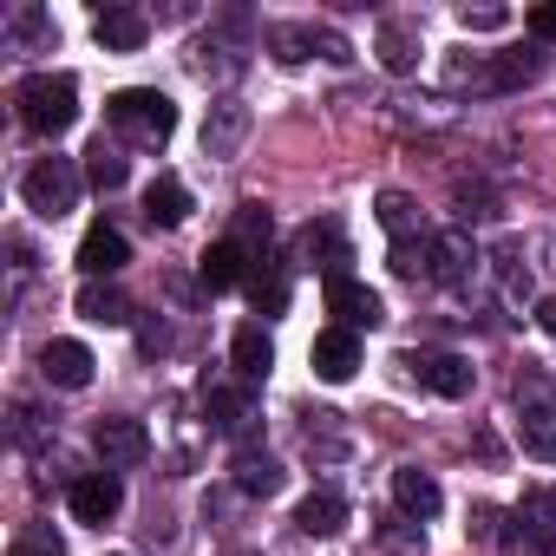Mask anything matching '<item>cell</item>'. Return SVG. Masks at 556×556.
<instances>
[{"label":"cell","mask_w":556,"mask_h":556,"mask_svg":"<svg viewBox=\"0 0 556 556\" xmlns=\"http://www.w3.org/2000/svg\"><path fill=\"white\" fill-rule=\"evenodd\" d=\"M14 105H21V125L27 131L60 138V131L79 125V79L73 73H34V79H21Z\"/></svg>","instance_id":"obj_1"},{"label":"cell","mask_w":556,"mask_h":556,"mask_svg":"<svg viewBox=\"0 0 556 556\" xmlns=\"http://www.w3.org/2000/svg\"><path fill=\"white\" fill-rule=\"evenodd\" d=\"M105 118H112V131H125L131 144H170V131H177V105H170L157 86H125V92H112V99H105Z\"/></svg>","instance_id":"obj_2"},{"label":"cell","mask_w":556,"mask_h":556,"mask_svg":"<svg viewBox=\"0 0 556 556\" xmlns=\"http://www.w3.org/2000/svg\"><path fill=\"white\" fill-rule=\"evenodd\" d=\"M504 556H556V491H523V504L497 523Z\"/></svg>","instance_id":"obj_3"},{"label":"cell","mask_w":556,"mask_h":556,"mask_svg":"<svg viewBox=\"0 0 556 556\" xmlns=\"http://www.w3.org/2000/svg\"><path fill=\"white\" fill-rule=\"evenodd\" d=\"M79 164L73 157H40L27 177H21V197H27V210L34 216H47V223H60L66 210H79Z\"/></svg>","instance_id":"obj_4"},{"label":"cell","mask_w":556,"mask_h":556,"mask_svg":"<svg viewBox=\"0 0 556 556\" xmlns=\"http://www.w3.org/2000/svg\"><path fill=\"white\" fill-rule=\"evenodd\" d=\"M92 445H99L105 471H131V465L151 458V432H144L138 419H125V413H105V419L92 426Z\"/></svg>","instance_id":"obj_5"},{"label":"cell","mask_w":556,"mask_h":556,"mask_svg":"<svg viewBox=\"0 0 556 556\" xmlns=\"http://www.w3.org/2000/svg\"><path fill=\"white\" fill-rule=\"evenodd\" d=\"M478 242L465 236V229H445V236H432V282L439 289H452V295H465L471 289V275H478Z\"/></svg>","instance_id":"obj_6"},{"label":"cell","mask_w":556,"mask_h":556,"mask_svg":"<svg viewBox=\"0 0 556 556\" xmlns=\"http://www.w3.org/2000/svg\"><path fill=\"white\" fill-rule=\"evenodd\" d=\"M118 510H125V484H118V471H86V478H73V517H79V523L105 530Z\"/></svg>","instance_id":"obj_7"},{"label":"cell","mask_w":556,"mask_h":556,"mask_svg":"<svg viewBox=\"0 0 556 556\" xmlns=\"http://www.w3.org/2000/svg\"><path fill=\"white\" fill-rule=\"evenodd\" d=\"M302 262H315L321 275H328V282H341V275H348V262H354V249H348V236H341V223L334 216H315L308 229H302Z\"/></svg>","instance_id":"obj_8"},{"label":"cell","mask_w":556,"mask_h":556,"mask_svg":"<svg viewBox=\"0 0 556 556\" xmlns=\"http://www.w3.org/2000/svg\"><path fill=\"white\" fill-rule=\"evenodd\" d=\"M242 138H249V105H242V99H216L210 118H203V157L229 164V157L242 151Z\"/></svg>","instance_id":"obj_9"},{"label":"cell","mask_w":556,"mask_h":556,"mask_svg":"<svg viewBox=\"0 0 556 556\" xmlns=\"http://www.w3.org/2000/svg\"><path fill=\"white\" fill-rule=\"evenodd\" d=\"M308 367H315L328 387H348L354 367H361V341H354V328H321L315 348H308Z\"/></svg>","instance_id":"obj_10"},{"label":"cell","mask_w":556,"mask_h":556,"mask_svg":"<svg viewBox=\"0 0 556 556\" xmlns=\"http://www.w3.org/2000/svg\"><path fill=\"white\" fill-rule=\"evenodd\" d=\"M400 367H413V374H419V387H432L439 400H465V393H471V380H478L465 354H406Z\"/></svg>","instance_id":"obj_11"},{"label":"cell","mask_w":556,"mask_h":556,"mask_svg":"<svg viewBox=\"0 0 556 556\" xmlns=\"http://www.w3.org/2000/svg\"><path fill=\"white\" fill-rule=\"evenodd\" d=\"M131 262V242H125V229H112V223H92L86 236H79V268H86V282H105V275H118Z\"/></svg>","instance_id":"obj_12"},{"label":"cell","mask_w":556,"mask_h":556,"mask_svg":"<svg viewBox=\"0 0 556 556\" xmlns=\"http://www.w3.org/2000/svg\"><path fill=\"white\" fill-rule=\"evenodd\" d=\"M328 315H334L341 328H380V321H387V302H380L367 282L341 275V282H328Z\"/></svg>","instance_id":"obj_13"},{"label":"cell","mask_w":556,"mask_h":556,"mask_svg":"<svg viewBox=\"0 0 556 556\" xmlns=\"http://www.w3.org/2000/svg\"><path fill=\"white\" fill-rule=\"evenodd\" d=\"M92 348L86 341H47L40 348V374H47V387H66V393H79V387H92Z\"/></svg>","instance_id":"obj_14"},{"label":"cell","mask_w":556,"mask_h":556,"mask_svg":"<svg viewBox=\"0 0 556 556\" xmlns=\"http://www.w3.org/2000/svg\"><path fill=\"white\" fill-rule=\"evenodd\" d=\"M197 282H203L210 295H223V289H242V282H249V249H242L236 236L210 242V249H203V262H197Z\"/></svg>","instance_id":"obj_15"},{"label":"cell","mask_w":556,"mask_h":556,"mask_svg":"<svg viewBox=\"0 0 556 556\" xmlns=\"http://www.w3.org/2000/svg\"><path fill=\"white\" fill-rule=\"evenodd\" d=\"M203 406H210V426H216L223 439H249V426H255L249 387H203Z\"/></svg>","instance_id":"obj_16"},{"label":"cell","mask_w":556,"mask_h":556,"mask_svg":"<svg viewBox=\"0 0 556 556\" xmlns=\"http://www.w3.org/2000/svg\"><path fill=\"white\" fill-rule=\"evenodd\" d=\"M295 530H302V536H341V530H348V497L328 491V484L308 491V497L295 504Z\"/></svg>","instance_id":"obj_17"},{"label":"cell","mask_w":556,"mask_h":556,"mask_svg":"<svg viewBox=\"0 0 556 556\" xmlns=\"http://www.w3.org/2000/svg\"><path fill=\"white\" fill-rule=\"evenodd\" d=\"M229 367L242 374V387H255V380H268V367H275V341L262 334V321H249V328H236V341H229Z\"/></svg>","instance_id":"obj_18"},{"label":"cell","mask_w":556,"mask_h":556,"mask_svg":"<svg viewBox=\"0 0 556 556\" xmlns=\"http://www.w3.org/2000/svg\"><path fill=\"white\" fill-rule=\"evenodd\" d=\"M393 497H400V510H406V517H419V523H426V517H439V504H445L439 478H432V471H419V465H400V471H393Z\"/></svg>","instance_id":"obj_19"},{"label":"cell","mask_w":556,"mask_h":556,"mask_svg":"<svg viewBox=\"0 0 556 556\" xmlns=\"http://www.w3.org/2000/svg\"><path fill=\"white\" fill-rule=\"evenodd\" d=\"M92 34H99V47H105V53H138V47H144V34H151V21H144L138 8H105V14L92 21Z\"/></svg>","instance_id":"obj_20"},{"label":"cell","mask_w":556,"mask_h":556,"mask_svg":"<svg viewBox=\"0 0 556 556\" xmlns=\"http://www.w3.org/2000/svg\"><path fill=\"white\" fill-rule=\"evenodd\" d=\"M517 413H523V432H556V387L543 374H523L517 380Z\"/></svg>","instance_id":"obj_21"},{"label":"cell","mask_w":556,"mask_h":556,"mask_svg":"<svg viewBox=\"0 0 556 556\" xmlns=\"http://www.w3.org/2000/svg\"><path fill=\"white\" fill-rule=\"evenodd\" d=\"M184 216H190V190H184L177 177H157V184L144 190V223H151V229H177Z\"/></svg>","instance_id":"obj_22"},{"label":"cell","mask_w":556,"mask_h":556,"mask_svg":"<svg viewBox=\"0 0 556 556\" xmlns=\"http://www.w3.org/2000/svg\"><path fill=\"white\" fill-rule=\"evenodd\" d=\"M236 484H242L249 497H275V491L289 484V471L275 465L268 452H249V445H242V452H236Z\"/></svg>","instance_id":"obj_23"},{"label":"cell","mask_w":556,"mask_h":556,"mask_svg":"<svg viewBox=\"0 0 556 556\" xmlns=\"http://www.w3.org/2000/svg\"><path fill=\"white\" fill-rule=\"evenodd\" d=\"M79 315L99 321V328H125V321H131V302H125L112 282H86V289H79Z\"/></svg>","instance_id":"obj_24"},{"label":"cell","mask_w":556,"mask_h":556,"mask_svg":"<svg viewBox=\"0 0 556 556\" xmlns=\"http://www.w3.org/2000/svg\"><path fill=\"white\" fill-rule=\"evenodd\" d=\"M249 302H255V315H282L289 308V268L275 255H268V268L249 275Z\"/></svg>","instance_id":"obj_25"},{"label":"cell","mask_w":556,"mask_h":556,"mask_svg":"<svg viewBox=\"0 0 556 556\" xmlns=\"http://www.w3.org/2000/svg\"><path fill=\"white\" fill-rule=\"evenodd\" d=\"M380 66H387V73H413V66H419V27L387 21V27H380Z\"/></svg>","instance_id":"obj_26"},{"label":"cell","mask_w":556,"mask_h":556,"mask_svg":"<svg viewBox=\"0 0 556 556\" xmlns=\"http://www.w3.org/2000/svg\"><path fill=\"white\" fill-rule=\"evenodd\" d=\"M374 216H380V229H387L393 242H406V236H426V223H419V203H413L406 190H387V197L374 203Z\"/></svg>","instance_id":"obj_27"},{"label":"cell","mask_w":556,"mask_h":556,"mask_svg":"<svg viewBox=\"0 0 556 556\" xmlns=\"http://www.w3.org/2000/svg\"><path fill=\"white\" fill-rule=\"evenodd\" d=\"M125 177H131V164H125V151L99 138V144L86 151V184H92V190H118Z\"/></svg>","instance_id":"obj_28"},{"label":"cell","mask_w":556,"mask_h":556,"mask_svg":"<svg viewBox=\"0 0 556 556\" xmlns=\"http://www.w3.org/2000/svg\"><path fill=\"white\" fill-rule=\"evenodd\" d=\"M374 536H380V549H393V556H419V549H426V523L406 517V510H400V517H380Z\"/></svg>","instance_id":"obj_29"},{"label":"cell","mask_w":556,"mask_h":556,"mask_svg":"<svg viewBox=\"0 0 556 556\" xmlns=\"http://www.w3.org/2000/svg\"><path fill=\"white\" fill-rule=\"evenodd\" d=\"M543 73V53L536 47H523V53H497L491 60V79H497V92H510V86H530Z\"/></svg>","instance_id":"obj_30"},{"label":"cell","mask_w":556,"mask_h":556,"mask_svg":"<svg viewBox=\"0 0 556 556\" xmlns=\"http://www.w3.org/2000/svg\"><path fill=\"white\" fill-rule=\"evenodd\" d=\"M268 236H275V216H268L262 203H242V210H236V242L255 249V255H268Z\"/></svg>","instance_id":"obj_31"},{"label":"cell","mask_w":556,"mask_h":556,"mask_svg":"<svg viewBox=\"0 0 556 556\" xmlns=\"http://www.w3.org/2000/svg\"><path fill=\"white\" fill-rule=\"evenodd\" d=\"M47 34H53V21H47L40 8H21V14H8V40H14V53H34Z\"/></svg>","instance_id":"obj_32"},{"label":"cell","mask_w":556,"mask_h":556,"mask_svg":"<svg viewBox=\"0 0 556 556\" xmlns=\"http://www.w3.org/2000/svg\"><path fill=\"white\" fill-rule=\"evenodd\" d=\"M268 47H275V60H282V66H302L315 53V27H275Z\"/></svg>","instance_id":"obj_33"},{"label":"cell","mask_w":556,"mask_h":556,"mask_svg":"<svg viewBox=\"0 0 556 556\" xmlns=\"http://www.w3.org/2000/svg\"><path fill=\"white\" fill-rule=\"evenodd\" d=\"M8 556H66V543H60V530L53 523H34V530H21L14 536V549Z\"/></svg>","instance_id":"obj_34"},{"label":"cell","mask_w":556,"mask_h":556,"mask_svg":"<svg viewBox=\"0 0 556 556\" xmlns=\"http://www.w3.org/2000/svg\"><path fill=\"white\" fill-rule=\"evenodd\" d=\"M497 275H504V295H530V268L517 262V242L497 255Z\"/></svg>","instance_id":"obj_35"},{"label":"cell","mask_w":556,"mask_h":556,"mask_svg":"<svg viewBox=\"0 0 556 556\" xmlns=\"http://www.w3.org/2000/svg\"><path fill=\"white\" fill-rule=\"evenodd\" d=\"M504 21H510L504 8H465V14H458V27H465V34H497Z\"/></svg>","instance_id":"obj_36"},{"label":"cell","mask_w":556,"mask_h":556,"mask_svg":"<svg viewBox=\"0 0 556 556\" xmlns=\"http://www.w3.org/2000/svg\"><path fill=\"white\" fill-rule=\"evenodd\" d=\"M523 27H530V40H556V0L530 8V14H523Z\"/></svg>","instance_id":"obj_37"},{"label":"cell","mask_w":556,"mask_h":556,"mask_svg":"<svg viewBox=\"0 0 556 556\" xmlns=\"http://www.w3.org/2000/svg\"><path fill=\"white\" fill-rule=\"evenodd\" d=\"M497 523H504V517H497V510H491V504H478V510H471V523H465V530H471V536H497Z\"/></svg>","instance_id":"obj_38"},{"label":"cell","mask_w":556,"mask_h":556,"mask_svg":"<svg viewBox=\"0 0 556 556\" xmlns=\"http://www.w3.org/2000/svg\"><path fill=\"white\" fill-rule=\"evenodd\" d=\"M536 328H543V334H556V295H543V302H536Z\"/></svg>","instance_id":"obj_39"}]
</instances>
